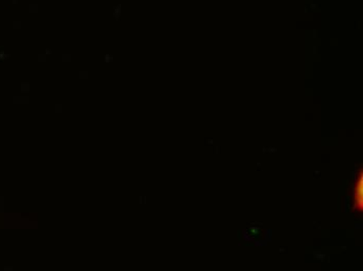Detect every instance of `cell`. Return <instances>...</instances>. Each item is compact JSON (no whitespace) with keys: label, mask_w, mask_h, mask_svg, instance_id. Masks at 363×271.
<instances>
[{"label":"cell","mask_w":363,"mask_h":271,"mask_svg":"<svg viewBox=\"0 0 363 271\" xmlns=\"http://www.w3.org/2000/svg\"><path fill=\"white\" fill-rule=\"evenodd\" d=\"M352 211L353 212L363 214V169L357 171L352 188Z\"/></svg>","instance_id":"obj_1"}]
</instances>
